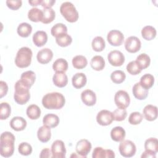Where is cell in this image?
<instances>
[{"label":"cell","mask_w":158,"mask_h":158,"mask_svg":"<svg viewBox=\"0 0 158 158\" xmlns=\"http://www.w3.org/2000/svg\"><path fill=\"white\" fill-rule=\"evenodd\" d=\"M118 151L123 157H131L135 154L136 148L133 141L128 139H123L120 141L118 146Z\"/></svg>","instance_id":"obj_6"},{"label":"cell","mask_w":158,"mask_h":158,"mask_svg":"<svg viewBox=\"0 0 158 158\" xmlns=\"http://www.w3.org/2000/svg\"><path fill=\"white\" fill-rule=\"evenodd\" d=\"M11 107L7 102H2L0 105V118L1 120L7 119L10 115Z\"/></svg>","instance_id":"obj_43"},{"label":"cell","mask_w":158,"mask_h":158,"mask_svg":"<svg viewBox=\"0 0 158 158\" xmlns=\"http://www.w3.org/2000/svg\"><path fill=\"white\" fill-rule=\"evenodd\" d=\"M33 42L37 47L44 46L48 41V35L44 31H37L33 35Z\"/></svg>","instance_id":"obj_23"},{"label":"cell","mask_w":158,"mask_h":158,"mask_svg":"<svg viewBox=\"0 0 158 158\" xmlns=\"http://www.w3.org/2000/svg\"><path fill=\"white\" fill-rule=\"evenodd\" d=\"M114 120L112 112L108 110H101L96 115V121L101 126H107Z\"/></svg>","instance_id":"obj_12"},{"label":"cell","mask_w":158,"mask_h":158,"mask_svg":"<svg viewBox=\"0 0 158 158\" xmlns=\"http://www.w3.org/2000/svg\"><path fill=\"white\" fill-rule=\"evenodd\" d=\"M69 64L67 61L63 58L56 59L52 64V69L55 72H65L67 70Z\"/></svg>","instance_id":"obj_32"},{"label":"cell","mask_w":158,"mask_h":158,"mask_svg":"<svg viewBox=\"0 0 158 158\" xmlns=\"http://www.w3.org/2000/svg\"><path fill=\"white\" fill-rule=\"evenodd\" d=\"M107 40L110 45L118 46L122 44L124 40V36L120 31L112 30L108 33Z\"/></svg>","instance_id":"obj_11"},{"label":"cell","mask_w":158,"mask_h":158,"mask_svg":"<svg viewBox=\"0 0 158 158\" xmlns=\"http://www.w3.org/2000/svg\"><path fill=\"white\" fill-rule=\"evenodd\" d=\"M56 42L59 46L61 47H67L72 43V38L71 36L67 33H64L56 37Z\"/></svg>","instance_id":"obj_39"},{"label":"cell","mask_w":158,"mask_h":158,"mask_svg":"<svg viewBox=\"0 0 158 158\" xmlns=\"http://www.w3.org/2000/svg\"><path fill=\"white\" fill-rule=\"evenodd\" d=\"M93 158H112L115 157V153L111 149H105L101 147H96L92 154Z\"/></svg>","instance_id":"obj_17"},{"label":"cell","mask_w":158,"mask_h":158,"mask_svg":"<svg viewBox=\"0 0 158 158\" xmlns=\"http://www.w3.org/2000/svg\"><path fill=\"white\" fill-rule=\"evenodd\" d=\"M51 152L52 157L64 158L65 157L66 149L64 143L62 140L54 141L51 146Z\"/></svg>","instance_id":"obj_9"},{"label":"cell","mask_w":158,"mask_h":158,"mask_svg":"<svg viewBox=\"0 0 158 158\" xmlns=\"http://www.w3.org/2000/svg\"><path fill=\"white\" fill-rule=\"evenodd\" d=\"M15 136L9 131L3 132L0 139V154L4 157H9L14 152Z\"/></svg>","instance_id":"obj_2"},{"label":"cell","mask_w":158,"mask_h":158,"mask_svg":"<svg viewBox=\"0 0 158 158\" xmlns=\"http://www.w3.org/2000/svg\"><path fill=\"white\" fill-rule=\"evenodd\" d=\"M42 0H35V1H28V3L31 6H37L41 4Z\"/></svg>","instance_id":"obj_52"},{"label":"cell","mask_w":158,"mask_h":158,"mask_svg":"<svg viewBox=\"0 0 158 158\" xmlns=\"http://www.w3.org/2000/svg\"><path fill=\"white\" fill-rule=\"evenodd\" d=\"M107 59L110 64L114 67L121 66L125 62L123 54L118 50L110 51L107 55Z\"/></svg>","instance_id":"obj_10"},{"label":"cell","mask_w":158,"mask_h":158,"mask_svg":"<svg viewBox=\"0 0 158 158\" xmlns=\"http://www.w3.org/2000/svg\"><path fill=\"white\" fill-rule=\"evenodd\" d=\"M51 33L52 36L56 38L62 34L67 33V27L64 23H57L51 28Z\"/></svg>","instance_id":"obj_35"},{"label":"cell","mask_w":158,"mask_h":158,"mask_svg":"<svg viewBox=\"0 0 158 158\" xmlns=\"http://www.w3.org/2000/svg\"><path fill=\"white\" fill-rule=\"evenodd\" d=\"M6 3L10 9L16 10L22 6V1L20 0H7Z\"/></svg>","instance_id":"obj_47"},{"label":"cell","mask_w":158,"mask_h":158,"mask_svg":"<svg viewBox=\"0 0 158 158\" xmlns=\"http://www.w3.org/2000/svg\"><path fill=\"white\" fill-rule=\"evenodd\" d=\"M36 75L34 72L31 70H28L23 72L20 76V80L28 88H30L33 86L35 81Z\"/></svg>","instance_id":"obj_25"},{"label":"cell","mask_w":158,"mask_h":158,"mask_svg":"<svg viewBox=\"0 0 158 158\" xmlns=\"http://www.w3.org/2000/svg\"><path fill=\"white\" fill-rule=\"evenodd\" d=\"M33 53L30 48L28 47H22L20 48L15 58V64L19 68L28 67L31 62Z\"/></svg>","instance_id":"obj_4"},{"label":"cell","mask_w":158,"mask_h":158,"mask_svg":"<svg viewBox=\"0 0 158 158\" xmlns=\"http://www.w3.org/2000/svg\"><path fill=\"white\" fill-rule=\"evenodd\" d=\"M126 69L127 72L132 75H136L141 73L142 71L141 68L136 60H132L130 62L127 64Z\"/></svg>","instance_id":"obj_42"},{"label":"cell","mask_w":158,"mask_h":158,"mask_svg":"<svg viewBox=\"0 0 158 158\" xmlns=\"http://www.w3.org/2000/svg\"><path fill=\"white\" fill-rule=\"evenodd\" d=\"M87 82L86 76L83 73H77L72 78V83L74 88L80 89L84 87Z\"/></svg>","instance_id":"obj_22"},{"label":"cell","mask_w":158,"mask_h":158,"mask_svg":"<svg viewBox=\"0 0 158 158\" xmlns=\"http://www.w3.org/2000/svg\"><path fill=\"white\" fill-rule=\"evenodd\" d=\"M125 135V130L120 126L113 128L110 131V138L115 142H120L123 140Z\"/></svg>","instance_id":"obj_26"},{"label":"cell","mask_w":158,"mask_h":158,"mask_svg":"<svg viewBox=\"0 0 158 158\" xmlns=\"http://www.w3.org/2000/svg\"><path fill=\"white\" fill-rule=\"evenodd\" d=\"M10 126L12 129L16 131H22L27 127V121L22 117H14L10 122Z\"/></svg>","instance_id":"obj_19"},{"label":"cell","mask_w":158,"mask_h":158,"mask_svg":"<svg viewBox=\"0 0 158 158\" xmlns=\"http://www.w3.org/2000/svg\"><path fill=\"white\" fill-rule=\"evenodd\" d=\"M143 116L146 120L152 122L157 117V107L152 104L146 105L143 110Z\"/></svg>","instance_id":"obj_16"},{"label":"cell","mask_w":158,"mask_h":158,"mask_svg":"<svg viewBox=\"0 0 158 158\" xmlns=\"http://www.w3.org/2000/svg\"><path fill=\"white\" fill-rule=\"evenodd\" d=\"M65 103L64 95L58 92L46 94L42 98V104L47 109H60Z\"/></svg>","instance_id":"obj_1"},{"label":"cell","mask_w":158,"mask_h":158,"mask_svg":"<svg viewBox=\"0 0 158 158\" xmlns=\"http://www.w3.org/2000/svg\"><path fill=\"white\" fill-rule=\"evenodd\" d=\"M72 65L77 69H82L86 67L88 64V60L84 56L78 55L72 59Z\"/></svg>","instance_id":"obj_34"},{"label":"cell","mask_w":158,"mask_h":158,"mask_svg":"<svg viewBox=\"0 0 158 158\" xmlns=\"http://www.w3.org/2000/svg\"><path fill=\"white\" fill-rule=\"evenodd\" d=\"M53 57V52L49 48H43L40 50L36 55V59L39 63L46 64L49 63Z\"/></svg>","instance_id":"obj_14"},{"label":"cell","mask_w":158,"mask_h":158,"mask_svg":"<svg viewBox=\"0 0 158 158\" xmlns=\"http://www.w3.org/2000/svg\"><path fill=\"white\" fill-rule=\"evenodd\" d=\"M37 137L40 141L42 143H47L49 141L51 137V128L44 125L40 127L37 131Z\"/></svg>","instance_id":"obj_21"},{"label":"cell","mask_w":158,"mask_h":158,"mask_svg":"<svg viewBox=\"0 0 158 158\" xmlns=\"http://www.w3.org/2000/svg\"><path fill=\"white\" fill-rule=\"evenodd\" d=\"M8 91V86L4 81H0V98H2L7 94Z\"/></svg>","instance_id":"obj_48"},{"label":"cell","mask_w":158,"mask_h":158,"mask_svg":"<svg viewBox=\"0 0 158 158\" xmlns=\"http://www.w3.org/2000/svg\"><path fill=\"white\" fill-rule=\"evenodd\" d=\"M148 89L143 88L139 82L136 83L132 88V93L135 98L138 100H144L148 96Z\"/></svg>","instance_id":"obj_18"},{"label":"cell","mask_w":158,"mask_h":158,"mask_svg":"<svg viewBox=\"0 0 158 158\" xmlns=\"http://www.w3.org/2000/svg\"><path fill=\"white\" fill-rule=\"evenodd\" d=\"M91 143L86 139H82L79 140L75 146V150L77 153L81 156V157H86V156L91 151Z\"/></svg>","instance_id":"obj_13"},{"label":"cell","mask_w":158,"mask_h":158,"mask_svg":"<svg viewBox=\"0 0 158 158\" xmlns=\"http://www.w3.org/2000/svg\"><path fill=\"white\" fill-rule=\"evenodd\" d=\"M82 102L88 106H93L96 102V95L95 93L91 89H85L81 94Z\"/></svg>","instance_id":"obj_15"},{"label":"cell","mask_w":158,"mask_h":158,"mask_svg":"<svg viewBox=\"0 0 158 158\" xmlns=\"http://www.w3.org/2000/svg\"><path fill=\"white\" fill-rule=\"evenodd\" d=\"M43 20L41 22L44 24H48L51 23L55 19L56 13L55 11L52 9H43Z\"/></svg>","instance_id":"obj_38"},{"label":"cell","mask_w":158,"mask_h":158,"mask_svg":"<svg viewBox=\"0 0 158 158\" xmlns=\"http://www.w3.org/2000/svg\"><path fill=\"white\" fill-rule=\"evenodd\" d=\"M114 102L118 108L126 109L130 103V98L127 91L118 90L115 94Z\"/></svg>","instance_id":"obj_7"},{"label":"cell","mask_w":158,"mask_h":158,"mask_svg":"<svg viewBox=\"0 0 158 158\" xmlns=\"http://www.w3.org/2000/svg\"><path fill=\"white\" fill-rule=\"evenodd\" d=\"M43 123L49 128H55L59 123V118L56 114H48L44 116Z\"/></svg>","instance_id":"obj_24"},{"label":"cell","mask_w":158,"mask_h":158,"mask_svg":"<svg viewBox=\"0 0 158 158\" xmlns=\"http://www.w3.org/2000/svg\"><path fill=\"white\" fill-rule=\"evenodd\" d=\"M18 151L23 156H28L31 154L33 149L29 143L22 142L19 145Z\"/></svg>","instance_id":"obj_46"},{"label":"cell","mask_w":158,"mask_h":158,"mask_svg":"<svg viewBox=\"0 0 158 158\" xmlns=\"http://www.w3.org/2000/svg\"><path fill=\"white\" fill-rule=\"evenodd\" d=\"M43 10L36 8L33 7L29 10L28 12V18L33 22H41L43 20Z\"/></svg>","instance_id":"obj_29"},{"label":"cell","mask_w":158,"mask_h":158,"mask_svg":"<svg viewBox=\"0 0 158 158\" xmlns=\"http://www.w3.org/2000/svg\"><path fill=\"white\" fill-rule=\"evenodd\" d=\"M26 113L31 120H36L41 115V109L37 105L31 104L27 107Z\"/></svg>","instance_id":"obj_31"},{"label":"cell","mask_w":158,"mask_h":158,"mask_svg":"<svg viewBox=\"0 0 158 158\" xmlns=\"http://www.w3.org/2000/svg\"><path fill=\"white\" fill-rule=\"evenodd\" d=\"M114 120L117 122H121L124 120L127 116V112L125 109L117 108L112 112Z\"/></svg>","instance_id":"obj_44"},{"label":"cell","mask_w":158,"mask_h":158,"mask_svg":"<svg viewBox=\"0 0 158 158\" xmlns=\"http://www.w3.org/2000/svg\"><path fill=\"white\" fill-rule=\"evenodd\" d=\"M156 28L151 25H146L141 30V36L147 41H151L154 39L156 36Z\"/></svg>","instance_id":"obj_28"},{"label":"cell","mask_w":158,"mask_h":158,"mask_svg":"<svg viewBox=\"0 0 158 158\" xmlns=\"http://www.w3.org/2000/svg\"><path fill=\"white\" fill-rule=\"evenodd\" d=\"M105 60L101 56H95L91 59L90 65L91 68L94 70H102L105 67Z\"/></svg>","instance_id":"obj_27"},{"label":"cell","mask_w":158,"mask_h":158,"mask_svg":"<svg viewBox=\"0 0 158 158\" xmlns=\"http://www.w3.org/2000/svg\"><path fill=\"white\" fill-rule=\"evenodd\" d=\"M32 31V27L28 23L23 22L19 25L17 32L18 35L23 38H27L30 36Z\"/></svg>","instance_id":"obj_30"},{"label":"cell","mask_w":158,"mask_h":158,"mask_svg":"<svg viewBox=\"0 0 158 158\" xmlns=\"http://www.w3.org/2000/svg\"><path fill=\"white\" fill-rule=\"evenodd\" d=\"M52 81L56 86L63 88L68 83V77L65 72H56L52 77Z\"/></svg>","instance_id":"obj_20"},{"label":"cell","mask_w":158,"mask_h":158,"mask_svg":"<svg viewBox=\"0 0 158 158\" xmlns=\"http://www.w3.org/2000/svg\"><path fill=\"white\" fill-rule=\"evenodd\" d=\"M136 61L139 64L142 70L148 68L151 63V59L149 56L145 53H141L139 56H138Z\"/></svg>","instance_id":"obj_40"},{"label":"cell","mask_w":158,"mask_h":158,"mask_svg":"<svg viewBox=\"0 0 158 158\" xmlns=\"http://www.w3.org/2000/svg\"><path fill=\"white\" fill-rule=\"evenodd\" d=\"M139 83L143 88L149 89L154 83V77L150 73H146L141 77Z\"/></svg>","instance_id":"obj_33"},{"label":"cell","mask_w":158,"mask_h":158,"mask_svg":"<svg viewBox=\"0 0 158 158\" xmlns=\"http://www.w3.org/2000/svg\"><path fill=\"white\" fill-rule=\"evenodd\" d=\"M60 12L63 17L70 23L75 22L78 19V12L74 5L70 2H63L60 5Z\"/></svg>","instance_id":"obj_5"},{"label":"cell","mask_w":158,"mask_h":158,"mask_svg":"<svg viewBox=\"0 0 158 158\" xmlns=\"http://www.w3.org/2000/svg\"><path fill=\"white\" fill-rule=\"evenodd\" d=\"M145 150L156 154L158 151V141L156 138H149L144 142Z\"/></svg>","instance_id":"obj_37"},{"label":"cell","mask_w":158,"mask_h":158,"mask_svg":"<svg viewBox=\"0 0 158 158\" xmlns=\"http://www.w3.org/2000/svg\"><path fill=\"white\" fill-rule=\"evenodd\" d=\"M141 43L139 39L135 36L127 38L125 41V48L130 53H135L139 51Z\"/></svg>","instance_id":"obj_8"},{"label":"cell","mask_w":158,"mask_h":158,"mask_svg":"<svg viewBox=\"0 0 158 158\" xmlns=\"http://www.w3.org/2000/svg\"><path fill=\"white\" fill-rule=\"evenodd\" d=\"M14 88L15 92L14 99L15 101L20 105L26 104L30 98V88L27 86L20 80H19L15 83Z\"/></svg>","instance_id":"obj_3"},{"label":"cell","mask_w":158,"mask_h":158,"mask_svg":"<svg viewBox=\"0 0 158 158\" xmlns=\"http://www.w3.org/2000/svg\"><path fill=\"white\" fill-rule=\"evenodd\" d=\"M126 78L125 73L120 70H117L112 72L110 74V79L115 84H120L123 83Z\"/></svg>","instance_id":"obj_41"},{"label":"cell","mask_w":158,"mask_h":158,"mask_svg":"<svg viewBox=\"0 0 158 158\" xmlns=\"http://www.w3.org/2000/svg\"><path fill=\"white\" fill-rule=\"evenodd\" d=\"M156 154L154 152H152L151 151L145 150V151H144L141 155V157L142 158H147V157H151V158H155L156 157Z\"/></svg>","instance_id":"obj_51"},{"label":"cell","mask_w":158,"mask_h":158,"mask_svg":"<svg viewBox=\"0 0 158 158\" xmlns=\"http://www.w3.org/2000/svg\"><path fill=\"white\" fill-rule=\"evenodd\" d=\"M91 46L94 51L101 52L106 47L105 41L101 36H96L92 41Z\"/></svg>","instance_id":"obj_36"},{"label":"cell","mask_w":158,"mask_h":158,"mask_svg":"<svg viewBox=\"0 0 158 158\" xmlns=\"http://www.w3.org/2000/svg\"><path fill=\"white\" fill-rule=\"evenodd\" d=\"M40 157L45 158V157H52L51 150L48 148H44L41 150L40 154Z\"/></svg>","instance_id":"obj_50"},{"label":"cell","mask_w":158,"mask_h":158,"mask_svg":"<svg viewBox=\"0 0 158 158\" xmlns=\"http://www.w3.org/2000/svg\"><path fill=\"white\" fill-rule=\"evenodd\" d=\"M143 118V115L139 112H131L128 117V122L131 125H136L139 124Z\"/></svg>","instance_id":"obj_45"},{"label":"cell","mask_w":158,"mask_h":158,"mask_svg":"<svg viewBox=\"0 0 158 158\" xmlns=\"http://www.w3.org/2000/svg\"><path fill=\"white\" fill-rule=\"evenodd\" d=\"M55 2V0H42L41 6L44 9H49L54 6Z\"/></svg>","instance_id":"obj_49"}]
</instances>
